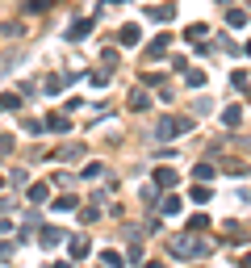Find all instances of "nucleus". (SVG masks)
I'll list each match as a JSON object with an SVG mask.
<instances>
[{
	"label": "nucleus",
	"mask_w": 251,
	"mask_h": 268,
	"mask_svg": "<svg viewBox=\"0 0 251 268\" xmlns=\"http://www.w3.org/2000/svg\"><path fill=\"white\" fill-rule=\"evenodd\" d=\"M138 38H143V34H138V25H126V30H122V46H134Z\"/></svg>",
	"instance_id": "obj_1"
},
{
	"label": "nucleus",
	"mask_w": 251,
	"mask_h": 268,
	"mask_svg": "<svg viewBox=\"0 0 251 268\" xmlns=\"http://www.w3.org/2000/svg\"><path fill=\"white\" fill-rule=\"evenodd\" d=\"M155 180H159V185H176V172H167V168H159V172H155Z\"/></svg>",
	"instance_id": "obj_2"
},
{
	"label": "nucleus",
	"mask_w": 251,
	"mask_h": 268,
	"mask_svg": "<svg viewBox=\"0 0 251 268\" xmlns=\"http://www.w3.org/2000/svg\"><path fill=\"white\" fill-rule=\"evenodd\" d=\"M163 214H180V197H167V201H163Z\"/></svg>",
	"instance_id": "obj_3"
}]
</instances>
